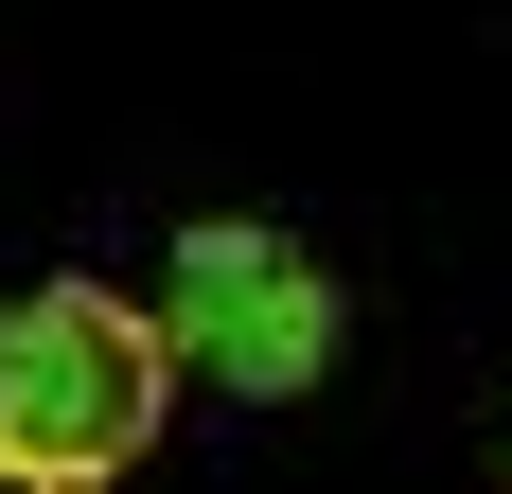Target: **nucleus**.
<instances>
[{
    "mask_svg": "<svg viewBox=\"0 0 512 494\" xmlns=\"http://www.w3.org/2000/svg\"><path fill=\"white\" fill-rule=\"evenodd\" d=\"M177 406V336L159 300L124 283H18L0 300V477L18 494H71V477H124Z\"/></svg>",
    "mask_w": 512,
    "mask_h": 494,
    "instance_id": "nucleus-1",
    "label": "nucleus"
},
{
    "mask_svg": "<svg viewBox=\"0 0 512 494\" xmlns=\"http://www.w3.org/2000/svg\"><path fill=\"white\" fill-rule=\"evenodd\" d=\"M159 336H177V371H212V389L301 406L318 371H336V265H318L301 230H265V212H195L177 265H159Z\"/></svg>",
    "mask_w": 512,
    "mask_h": 494,
    "instance_id": "nucleus-2",
    "label": "nucleus"
}]
</instances>
